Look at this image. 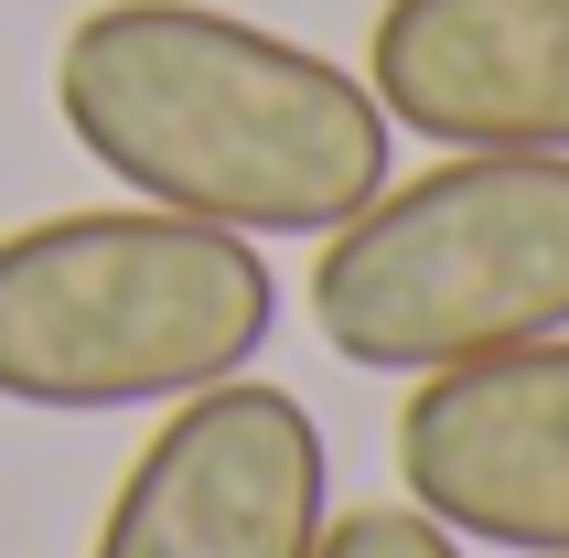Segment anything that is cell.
I'll return each mask as SVG.
<instances>
[{"label":"cell","instance_id":"cell-5","mask_svg":"<svg viewBox=\"0 0 569 558\" xmlns=\"http://www.w3.org/2000/svg\"><path fill=\"white\" fill-rule=\"evenodd\" d=\"M398 484L462 548L569 558V333L419 376L398 408Z\"/></svg>","mask_w":569,"mask_h":558},{"label":"cell","instance_id":"cell-2","mask_svg":"<svg viewBox=\"0 0 569 558\" xmlns=\"http://www.w3.org/2000/svg\"><path fill=\"white\" fill-rule=\"evenodd\" d=\"M280 333V279L258 237L172 205H87L0 237V398L97 419L172 408L248 376Z\"/></svg>","mask_w":569,"mask_h":558},{"label":"cell","instance_id":"cell-4","mask_svg":"<svg viewBox=\"0 0 569 558\" xmlns=\"http://www.w3.org/2000/svg\"><path fill=\"white\" fill-rule=\"evenodd\" d=\"M333 527L322 419L269 376L172 398L97 516L87 558H312Z\"/></svg>","mask_w":569,"mask_h":558},{"label":"cell","instance_id":"cell-7","mask_svg":"<svg viewBox=\"0 0 569 558\" xmlns=\"http://www.w3.org/2000/svg\"><path fill=\"white\" fill-rule=\"evenodd\" d=\"M312 558H473L451 527H430L419 505H355V516H333L322 527Z\"/></svg>","mask_w":569,"mask_h":558},{"label":"cell","instance_id":"cell-6","mask_svg":"<svg viewBox=\"0 0 569 558\" xmlns=\"http://www.w3.org/2000/svg\"><path fill=\"white\" fill-rule=\"evenodd\" d=\"M366 87L430 151L569 161V0H377Z\"/></svg>","mask_w":569,"mask_h":558},{"label":"cell","instance_id":"cell-3","mask_svg":"<svg viewBox=\"0 0 569 558\" xmlns=\"http://www.w3.org/2000/svg\"><path fill=\"white\" fill-rule=\"evenodd\" d=\"M312 322L366 376H441L569 333V161L441 151L377 183L312 258Z\"/></svg>","mask_w":569,"mask_h":558},{"label":"cell","instance_id":"cell-1","mask_svg":"<svg viewBox=\"0 0 569 558\" xmlns=\"http://www.w3.org/2000/svg\"><path fill=\"white\" fill-rule=\"evenodd\" d=\"M64 140L226 237H333L387 183V108L355 64L216 0H97L54 54Z\"/></svg>","mask_w":569,"mask_h":558}]
</instances>
